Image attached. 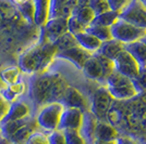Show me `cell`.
Returning <instances> with one entry per match:
<instances>
[{
  "instance_id": "6da1fadb",
  "label": "cell",
  "mask_w": 146,
  "mask_h": 144,
  "mask_svg": "<svg viewBox=\"0 0 146 144\" xmlns=\"http://www.w3.org/2000/svg\"><path fill=\"white\" fill-rule=\"evenodd\" d=\"M57 48L52 42H37L20 54L18 67L21 72L33 75L36 73H45L55 60Z\"/></svg>"
},
{
  "instance_id": "7a4b0ae2",
  "label": "cell",
  "mask_w": 146,
  "mask_h": 144,
  "mask_svg": "<svg viewBox=\"0 0 146 144\" xmlns=\"http://www.w3.org/2000/svg\"><path fill=\"white\" fill-rule=\"evenodd\" d=\"M54 74L45 72L31 75L27 84L29 96L38 109L48 103L50 89L54 81Z\"/></svg>"
},
{
  "instance_id": "3957f363",
  "label": "cell",
  "mask_w": 146,
  "mask_h": 144,
  "mask_svg": "<svg viewBox=\"0 0 146 144\" xmlns=\"http://www.w3.org/2000/svg\"><path fill=\"white\" fill-rule=\"evenodd\" d=\"M105 87L108 89L111 96L117 100H127L139 93L132 79L128 78L116 69L106 78Z\"/></svg>"
},
{
  "instance_id": "277c9868",
  "label": "cell",
  "mask_w": 146,
  "mask_h": 144,
  "mask_svg": "<svg viewBox=\"0 0 146 144\" xmlns=\"http://www.w3.org/2000/svg\"><path fill=\"white\" fill-rule=\"evenodd\" d=\"M63 105L59 102L47 103L38 109L36 115V124L38 128L46 132H51L58 129L60 116L63 111Z\"/></svg>"
},
{
  "instance_id": "5b68a950",
  "label": "cell",
  "mask_w": 146,
  "mask_h": 144,
  "mask_svg": "<svg viewBox=\"0 0 146 144\" xmlns=\"http://www.w3.org/2000/svg\"><path fill=\"white\" fill-rule=\"evenodd\" d=\"M112 38L127 45L130 42L142 40L146 35V28H140L134 25L119 18L115 24L110 27Z\"/></svg>"
},
{
  "instance_id": "8992f818",
  "label": "cell",
  "mask_w": 146,
  "mask_h": 144,
  "mask_svg": "<svg viewBox=\"0 0 146 144\" xmlns=\"http://www.w3.org/2000/svg\"><path fill=\"white\" fill-rule=\"evenodd\" d=\"M68 18L59 16V18H48L47 22L42 27H39L40 35L38 42L39 43L54 42L59 37L68 33Z\"/></svg>"
},
{
  "instance_id": "52a82bcc",
  "label": "cell",
  "mask_w": 146,
  "mask_h": 144,
  "mask_svg": "<svg viewBox=\"0 0 146 144\" xmlns=\"http://www.w3.org/2000/svg\"><path fill=\"white\" fill-rule=\"evenodd\" d=\"M112 101H113V98L109 93L108 89L106 87H100L99 89L95 91L93 96L90 111L97 119L102 118L108 113Z\"/></svg>"
},
{
  "instance_id": "ba28073f",
  "label": "cell",
  "mask_w": 146,
  "mask_h": 144,
  "mask_svg": "<svg viewBox=\"0 0 146 144\" xmlns=\"http://www.w3.org/2000/svg\"><path fill=\"white\" fill-rule=\"evenodd\" d=\"M120 18L140 28H146V8L140 1L133 0L121 13Z\"/></svg>"
},
{
  "instance_id": "9c48e42d",
  "label": "cell",
  "mask_w": 146,
  "mask_h": 144,
  "mask_svg": "<svg viewBox=\"0 0 146 144\" xmlns=\"http://www.w3.org/2000/svg\"><path fill=\"white\" fill-rule=\"evenodd\" d=\"M115 62V68L116 71L121 73L122 75L127 76L128 78L132 79L137 77L140 73L141 66L139 63L134 60V58L129 53L128 51L123 50L121 53L113 60Z\"/></svg>"
},
{
  "instance_id": "30bf717a",
  "label": "cell",
  "mask_w": 146,
  "mask_h": 144,
  "mask_svg": "<svg viewBox=\"0 0 146 144\" xmlns=\"http://www.w3.org/2000/svg\"><path fill=\"white\" fill-rule=\"evenodd\" d=\"M92 55L91 52L86 51L83 48H81L80 46H75L72 48L66 49L56 53L55 59H61V60H66L70 63H72L78 69H82V67L84 65L86 60Z\"/></svg>"
},
{
  "instance_id": "8fae6325",
  "label": "cell",
  "mask_w": 146,
  "mask_h": 144,
  "mask_svg": "<svg viewBox=\"0 0 146 144\" xmlns=\"http://www.w3.org/2000/svg\"><path fill=\"white\" fill-rule=\"evenodd\" d=\"M83 120V112L78 108L64 107L62 111V114L59 120V130H69V129H75L79 130Z\"/></svg>"
},
{
  "instance_id": "7c38bea8",
  "label": "cell",
  "mask_w": 146,
  "mask_h": 144,
  "mask_svg": "<svg viewBox=\"0 0 146 144\" xmlns=\"http://www.w3.org/2000/svg\"><path fill=\"white\" fill-rule=\"evenodd\" d=\"M60 103L63 105V107L78 108L82 112L87 111V107H88V103L86 101L85 96L72 86H69L67 88Z\"/></svg>"
},
{
  "instance_id": "4fadbf2b",
  "label": "cell",
  "mask_w": 146,
  "mask_h": 144,
  "mask_svg": "<svg viewBox=\"0 0 146 144\" xmlns=\"http://www.w3.org/2000/svg\"><path fill=\"white\" fill-rule=\"evenodd\" d=\"M81 71L83 72V74L88 79L95 80V81H98V82H102V84H105L103 68L100 66V63L98 62L97 58L94 54H92L91 56L86 60Z\"/></svg>"
},
{
  "instance_id": "5bb4252c",
  "label": "cell",
  "mask_w": 146,
  "mask_h": 144,
  "mask_svg": "<svg viewBox=\"0 0 146 144\" xmlns=\"http://www.w3.org/2000/svg\"><path fill=\"white\" fill-rule=\"evenodd\" d=\"M31 114L30 105L27 103L17 100L14 102L10 103L9 109L7 112L5 118L1 120V122L5 121H11V120H19L29 117Z\"/></svg>"
},
{
  "instance_id": "9a60e30c",
  "label": "cell",
  "mask_w": 146,
  "mask_h": 144,
  "mask_svg": "<svg viewBox=\"0 0 146 144\" xmlns=\"http://www.w3.org/2000/svg\"><path fill=\"white\" fill-rule=\"evenodd\" d=\"M96 125H97V118L93 115L91 111L83 112V120L79 131L86 141V143L91 140L94 142V133H95Z\"/></svg>"
},
{
  "instance_id": "2e32d148",
  "label": "cell",
  "mask_w": 146,
  "mask_h": 144,
  "mask_svg": "<svg viewBox=\"0 0 146 144\" xmlns=\"http://www.w3.org/2000/svg\"><path fill=\"white\" fill-rule=\"evenodd\" d=\"M69 87V84L67 80L63 78V76L60 74H54V81H52V86L50 89V94H49L48 103L59 102L60 103L62 96L64 94V92Z\"/></svg>"
},
{
  "instance_id": "e0dca14e",
  "label": "cell",
  "mask_w": 146,
  "mask_h": 144,
  "mask_svg": "<svg viewBox=\"0 0 146 144\" xmlns=\"http://www.w3.org/2000/svg\"><path fill=\"white\" fill-rule=\"evenodd\" d=\"M74 37L76 39L78 46H80L81 48H83L86 51L91 52L92 54L96 53L98 50H99V48H100L102 43H103L94 35H92V34L87 33V31L80 33V34L75 35Z\"/></svg>"
},
{
  "instance_id": "ac0fdd59",
  "label": "cell",
  "mask_w": 146,
  "mask_h": 144,
  "mask_svg": "<svg viewBox=\"0 0 146 144\" xmlns=\"http://www.w3.org/2000/svg\"><path fill=\"white\" fill-rule=\"evenodd\" d=\"M73 11L70 0H50L49 18L59 16H70Z\"/></svg>"
},
{
  "instance_id": "d6986e66",
  "label": "cell",
  "mask_w": 146,
  "mask_h": 144,
  "mask_svg": "<svg viewBox=\"0 0 146 144\" xmlns=\"http://www.w3.org/2000/svg\"><path fill=\"white\" fill-rule=\"evenodd\" d=\"M123 50H124V43L112 38L108 41H105L102 43L97 53H100L102 55L108 58L110 60H115Z\"/></svg>"
},
{
  "instance_id": "ffe728a7",
  "label": "cell",
  "mask_w": 146,
  "mask_h": 144,
  "mask_svg": "<svg viewBox=\"0 0 146 144\" xmlns=\"http://www.w3.org/2000/svg\"><path fill=\"white\" fill-rule=\"evenodd\" d=\"M26 91H27V84H25L24 81L19 80L12 84L6 86L2 90H0V92L8 102L12 103L18 100L19 96L24 94Z\"/></svg>"
},
{
  "instance_id": "44dd1931",
  "label": "cell",
  "mask_w": 146,
  "mask_h": 144,
  "mask_svg": "<svg viewBox=\"0 0 146 144\" xmlns=\"http://www.w3.org/2000/svg\"><path fill=\"white\" fill-rule=\"evenodd\" d=\"M124 50L133 56L141 67L146 66V46L142 40L124 45Z\"/></svg>"
},
{
  "instance_id": "7402d4cb",
  "label": "cell",
  "mask_w": 146,
  "mask_h": 144,
  "mask_svg": "<svg viewBox=\"0 0 146 144\" xmlns=\"http://www.w3.org/2000/svg\"><path fill=\"white\" fill-rule=\"evenodd\" d=\"M35 6L34 14V25L42 27L49 18V7L50 0H33Z\"/></svg>"
},
{
  "instance_id": "603a6c76",
  "label": "cell",
  "mask_w": 146,
  "mask_h": 144,
  "mask_svg": "<svg viewBox=\"0 0 146 144\" xmlns=\"http://www.w3.org/2000/svg\"><path fill=\"white\" fill-rule=\"evenodd\" d=\"M117 138H118V132L111 125L104 122V121H97L95 133H94V140L115 141Z\"/></svg>"
},
{
  "instance_id": "cb8c5ba5",
  "label": "cell",
  "mask_w": 146,
  "mask_h": 144,
  "mask_svg": "<svg viewBox=\"0 0 146 144\" xmlns=\"http://www.w3.org/2000/svg\"><path fill=\"white\" fill-rule=\"evenodd\" d=\"M38 126L36 124V120L30 118V120L25 124L23 127H21L18 131L13 134L12 137L10 138V141L13 143H24L26 141V139L29 138L32 132L36 131Z\"/></svg>"
},
{
  "instance_id": "d4e9b609",
  "label": "cell",
  "mask_w": 146,
  "mask_h": 144,
  "mask_svg": "<svg viewBox=\"0 0 146 144\" xmlns=\"http://www.w3.org/2000/svg\"><path fill=\"white\" fill-rule=\"evenodd\" d=\"M31 116L19 120H11V121H5L0 122V134L6 137V138H11L15 132L18 131L21 127H23L30 120Z\"/></svg>"
},
{
  "instance_id": "484cf974",
  "label": "cell",
  "mask_w": 146,
  "mask_h": 144,
  "mask_svg": "<svg viewBox=\"0 0 146 144\" xmlns=\"http://www.w3.org/2000/svg\"><path fill=\"white\" fill-rule=\"evenodd\" d=\"M71 15H73L80 23H82L86 27L93 23L94 18L96 16V14L90 7H81V8L76 7L73 9Z\"/></svg>"
},
{
  "instance_id": "4316f807",
  "label": "cell",
  "mask_w": 146,
  "mask_h": 144,
  "mask_svg": "<svg viewBox=\"0 0 146 144\" xmlns=\"http://www.w3.org/2000/svg\"><path fill=\"white\" fill-rule=\"evenodd\" d=\"M119 18H120V13L117 12V11H113V10H109L107 12L100 13V14L96 15L92 24L111 27Z\"/></svg>"
},
{
  "instance_id": "83f0119b",
  "label": "cell",
  "mask_w": 146,
  "mask_h": 144,
  "mask_svg": "<svg viewBox=\"0 0 146 144\" xmlns=\"http://www.w3.org/2000/svg\"><path fill=\"white\" fill-rule=\"evenodd\" d=\"M17 10L19 11L20 15L23 18L25 22L34 25V14H35V6L33 0H26L22 3L15 5Z\"/></svg>"
},
{
  "instance_id": "f1b7e54d",
  "label": "cell",
  "mask_w": 146,
  "mask_h": 144,
  "mask_svg": "<svg viewBox=\"0 0 146 144\" xmlns=\"http://www.w3.org/2000/svg\"><path fill=\"white\" fill-rule=\"evenodd\" d=\"M21 73L22 72L18 66H9L0 71V78L6 86H9L20 80Z\"/></svg>"
},
{
  "instance_id": "f546056e",
  "label": "cell",
  "mask_w": 146,
  "mask_h": 144,
  "mask_svg": "<svg viewBox=\"0 0 146 144\" xmlns=\"http://www.w3.org/2000/svg\"><path fill=\"white\" fill-rule=\"evenodd\" d=\"M87 33H90L92 35L96 37L97 39H99L102 42L108 41L110 39H112V35H111V29L110 27L107 26H100V25H95L91 24L86 27Z\"/></svg>"
},
{
  "instance_id": "4dcf8cb0",
  "label": "cell",
  "mask_w": 146,
  "mask_h": 144,
  "mask_svg": "<svg viewBox=\"0 0 146 144\" xmlns=\"http://www.w3.org/2000/svg\"><path fill=\"white\" fill-rule=\"evenodd\" d=\"M55 45V47L57 48V51H62V50H66V49L72 48L78 46V42L74 35L70 34V33H66L64 35H62L61 37H59L57 40L52 42Z\"/></svg>"
},
{
  "instance_id": "1f68e13d",
  "label": "cell",
  "mask_w": 146,
  "mask_h": 144,
  "mask_svg": "<svg viewBox=\"0 0 146 144\" xmlns=\"http://www.w3.org/2000/svg\"><path fill=\"white\" fill-rule=\"evenodd\" d=\"M94 55L97 58L98 62L100 63V66L103 68V73H104V80H106V78L116 69L115 68V62H113V60H110V59L104 56L100 53H97V52L94 53Z\"/></svg>"
},
{
  "instance_id": "d6a6232c",
  "label": "cell",
  "mask_w": 146,
  "mask_h": 144,
  "mask_svg": "<svg viewBox=\"0 0 146 144\" xmlns=\"http://www.w3.org/2000/svg\"><path fill=\"white\" fill-rule=\"evenodd\" d=\"M63 133H64V138H66V143L67 144H87L79 130L69 129V130H64Z\"/></svg>"
},
{
  "instance_id": "836d02e7",
  "label": "cell",
  "mask_w": 146,
  "mask_h": 144,
  "mask_svg": "<svg viewBox=\"0 0 146 144\" xmlns=\"http://www.w3.org/2000/svg\"><path fill=\"white\" fill-rule=\"evenodd\" d=\"M24 144H48L47 133L38 131V130L32 132L29 135V138L26 139Z\"/></svg>"
},
{
  "instance_id": "e575fe53",
  "label": "cell",
  "mask_w": 146,
  "mask_h": 144,
  "mask_svg": "<svg viewBox=\"0 0 146 144\" xmlns=\"http://www.w3.org/2000/svg\"><path fill=\"white\" fill-rule=\"evenodd\" d=\"M86 30V26L80 23L76 18L73 15H70L68 18V33L72 34V35H78L80 33H83Z\"/></svg>"
},
{
  "instance_id": "d590c367",
  "label": "cell",
  "mask_w": 146,
  "mask_h": 144,
  "mask_svg": "<svg viewBox=\"0 0 146 144\" xmlns=\"http://www.w3.org/2000/svg\"><path fill=\"white\" fill-rule=\"evenodd\" d=\"M88 7L94 11L96 15L111 10L107 0H90Z\"/></svg>"
},
{
  "instance_id": "8d00e7d4",
  "label": "cell",
  "mask_w": 146,
  "mask_h": 144,
  "mask_svg": "<svg viewBox=\"0 0 146 144\" xmlns=\"http://www.w3.org/2000/svg\"><path fill=\"white\" fill-rule=\"evenodd\" d=\"M132 81H133L134 87H135L137 92L146 91V66L141 67L137 77L134 78Z\"/></svg>"
},
{
  "instance_id": "74e56055",
  "label": "cell",
  "mask_w": 146,
  "mask_h": 144,
  "mask_svg": "<svg viewBox=\"0 0 146 144\" xmlns=\"http://www.w3.org/2000/svg\"><path fill=\"white\" fill-rule=\"evenodd\" d=\"M47 137H48V144H67L64 133L62 130H59V129L54 130L47 133Z\"/></svg>"
},
{
  "instance_id": "f35d334b",
  "label": "cell",
  "mask_w": 146,
  "mask_h": 144,
  "mask_svg": "<svg viewBox=\"0 0 146 144\" xmlns=\"http://www.w3.org/2000/svg\"><path fill=\"white\" fill-rule=\"evenodd\" d=\"M111 10L121 13L133 0H107Z\"/></svg>"
},
{
  "instance_id": "ab89813d",
  "label": "cell",
  "mask_w": 146,
  "mask_h": 144,
  "mask_svg": "<svg viewBox=\"0 0 146 144\" xmlns=\"http://www.w3.org/2000/svg\"><path fill=\"white\" fill-rule=\"evenodd\" d=\"M9 106H10V103L7 101L6 99L3 98V96L1 94V92H0V122L5 118L7 112L9 109Z\"/></svg>"
},
{
  "instance_id": "60d3db41",
  "label": "cell",
  "mask_w": 146,
  "mask_h": 144,
  "mask_svg": "<svg viewBox=\"0 0 146 144\" xmlns=\"http://www.w3.org/2000/svg\"><path fill=\"white\" fill-rule=\"evenodd\" d=\"M117 144H139L137 142H135L134 140L130 138H125V137H118L116 139Z\"/></svg>"
},
{
  "instance_id": "b9f144b4",
  "label": "cell",
  "mask_w": 146,
  "mask_h": 144,
  "mask_svg": "<svg viewBox=\"0 0 146 144\" xmlns=\"http://www.w3.org/2000/svg\"><path fill=\"white\" fill-rule=\"evenodd\" d=\"M0 144H12V142L10 141L9 138H6V137L0 134Z\"/></svg>"
},
{
  "instance_id": "7bdbcfd3",
  "label": "cell",
  "mask_w": 146,
  "mask_h": 144,
  "mask_svg": "<svg viewBox=\"0 0 146 144\" xmlns=\"http://www.w3.org/2000/svg\"><path fill=\"white\" fill-rule=\"evenodd\" d=\"M93 144H117L116 140L115 141H98V140H94Z\"/></svg>"
},
{
  "instance_id": "ee69618b",
  "label": "cell",
  "mask_w": 146,
  "mask_h": 144,
  "mask_svg": "<svg viewBox=\"0 0 146 144\" xmlns=\"http://www.w3.org/2000/svg\"><path fill=\"white\" fill-rule=\"evenodd\" d=\"M70 3H71V7L73 9L76 7V3H78V0H70Z\"/></svg>"
},
{
  "instance_id": "f6af8a7d",
  "label": "cell",
  "mask_w": 146,
  "mask_h": 144,
  "mask_svg": "<svg viewBox=\"0 0 146 144\" xmlns=\"http://www.w3.org/2000/svg\"><path fill=\"white\" fill-rule=\"evenodd\" d=\"M5 87H6V84H3V81H2V80H1V78H0V90H2Z\"/></svg>"
},
{
  "instance_id": "bcb514c9",
  "label": "cell",
  "mask_w": 146,
  "mask_h": 144,
  "mask_svg": "<svg viewBox=\"0 0 146 144\" xmlns=\"http://www.w3.org/2000/svg\"><path fill=\"white\" fill-rule=\"evenodd\" d=\"M12 1L15 3V5H19V3H22V2H24V1H26V0H12Z\"/></svg>"
},
{
  "instance_id": "7dc6e473",
  "label": "cell",
  "mask_w": 146,
  "mask_h": 144,
  "mask_svg": "<svg viewBox=\"0 0 146 144\" xmlns=\"http://www.w3.org/2000/svg\"><path fill=\"white\" fill-rule=\"evenodd\" d=\"M137 1H140L141 3H142V5H143V6L146 8V0H137Z\"/></svg>"
},
{
  "instance_id": "c3c4849f",
  "label": "cell",
  "mask_w": 146,
  "mask_h": 144,
  "mask_svg": "<svg viewBox=\"0 0 146 144\" xmlns=\"http://www.w3.org/2000/svg\"><path fill=\"white\" fill-rule=\"evenodd\" d=\"M142 41L144 42V43H145V46H146V35L144 37H143V39H142Z\"/></svg>"
},
{
  "instance_id": "681fc988",
  "label": "cell",
  "mask_w": 146,
  "mask_h": 144,
  "mask_svg": "<svg viewBox=\"0 0 146 144\" xmlns=\"http://www.w3.org/2000/svg\"><path fill=\"white\" fill-rule=\"evenodd\" d=\"M13 144H24V143H13Z\"/></svg>"
}]
</instances>
